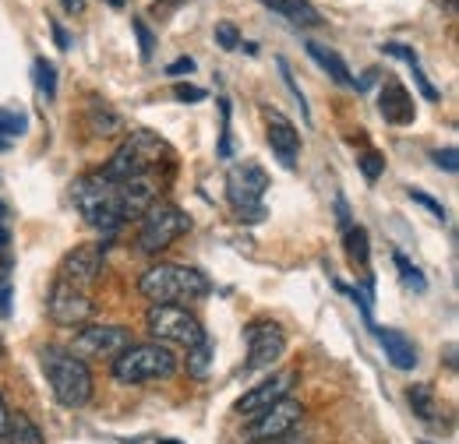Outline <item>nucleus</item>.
Listing matches in <instances>:
<instances>
[{
    "label": "nucleus",
    "instance_id": "obj_1",
    "mask_svg": "<svg viewBox=\"0 0 459 444\" xmlns=\"http://www.w3.org/2000/svg\"><path fill=\"white\" fill-rule=\"evenodd\" d=\"M138 293L149 303H195L202 296L212 293V282L205 272L191 269V265H173V261H160L152 265L145 276L138 278Z\"/></svg>",
    "mask_w": 459,
    "mask_h": 444
},
{
    "label": "nucleus",
    "instance_id": "obj_2",
    "mask_svg": "<svg viewBox=\"0 0 459 444\" xmlns=\"http://www.w3.org/2000/svg\"><path fill=\"white\" fill-rule=\"evenodd\" d=\"M39 363H43L47 385H50L54 398H57L64 409H82L92 398L89 363L82 356H74L67 346H47L39 353Z\"/></svg>",
    "mask_w": 459,
    "mask_h": 444
},
{
    "label": "nucleus",
    "instance_id": "obj_3",
    "mask_svg": "<svg viewBox=\"0 0 459 444\" xmlns=\"http://www.w3.org/2000/svg\"><path fill=\"white\" fill-rule=\"evenodd\" d=\"M170 156V145L152 134V131H131L124 138V145L110 156V163L103 166V176L124 184V180H134V176H152V169L160 166L163 159Z\"/></svg>",
    "mask_w": 459,
    "mask_h": 444
},
{
    "label": "nucleus",
    "instance_id": "obj_4",
    "mask_svg": "<svg viewBox=\"0 0 459 444\" xmlns=\"http://www.w3.org/2000/svg\"><path fill=\"white\" fill-rule=\"evenodd\" d=\"M71 201L78 209V216L89 222L92 229L114 233L124 222L120 216V198H117V184L107 180L103 173H85L71 184Z\"/></svg>",
    "mask_w": 459,
    "mask_h": 444
},
{
    "label": "nucleus",
    "instance_id": "obj_5",
    "mask_svg": "<svg viewBox=\"0 0 459 444\" xmlns=\"http://www.w3.org/2000/svg\"><path fill=\"white\" fill-rule=\"evenodd\" d=\"M173 371H177V356L163 342H131L114 360V378L120 385L167 381Z\"/></svg>",
    "mask_w": 459,
    "mask_h": 444
},
{
    "label": "nucleus",
    "instance_id": "obj_6",
    "mask_svg": "<svg viewBox=\"0 0 459 444\" xmlns=\"http://www.w3.org/2000/svg\"><path fill=\"white\" fill-rule=\"evenodd\" d=\"M265 191H269V173L258 163L244 159L227 169V198L240 222L255 226L265 219Z\"/></svg>",
    "mask_w": 459,
    "mask_h": 444
},
{
    "label": "nucleus",
    "instance_id": "obj_7",
    "mask_svg": "<svg viewBox=\"0 0 459 444\" xmlns=\"http://www.w3.org/2000/svg\"><path fill=\"white\" fill-rule=\"evenodd\" d=\"M145 325H149V335L156 342H163V346L191 349V346L209 338L205 329H202V321L187 307H180V303H152L149 314H145Z\"/></svg>",
    "mask_w": 459,
    "mask_h": 444
},
{
    "label": "nucleus",
    "instance_id": "obj_8",
    "mask_svg": "<svg viewBox=\"0 0 459 444\" xmlns=\"http://www.w3.org/2000/svg\"><path fill=\"white\" fill-rule=\"evenodd\" d=\"M187 229H191V219L184 216V209H177L173 201H152L138 226V247L142 254H160L177 243Z\"/></svg>",
    "mask_w": 459,
    "mask_h": 444
},
{
    "label": "nucleus",
    "instance_id": "obj_9",
    "mask_svg": "<svg viewBox=\"0 0 459 444\" xmlns=\"http://www.w3.org/2000/svg\"><path fill=\"white\" fill-rule=\"evenodd\" d=\"M47 314H50L54 325L82 329L96 314V300H92V293H85V289H78V286L57 278L50 286V296H47Z\"/></svg>",
    "mask_w": 459,
    "mask_h": 444
},
{
    "label": "nucleus",
    "instance_id": "obj_10",
    "mask_svg": "<svg viewBox=\"0 0 459 444\" xmlns=\"http://www.w3.org/2000/svg\"><path fill=\"white\" fill-rule=\"evenodd\" d=\"M300 420H304V406L287 395V398H280L276 406H269V409H262L258 416H251V423L244 427V438L251 444L276 441V438H287Z\"/></svg>",
    "mask_w": 459,
    "mask_h": 444
},
{
    "label": "nucleus",
    "instance_id": "obj_11",
    "mask_svg": "<svg viewBox=\"0 0 459 444\" xmlns=\"http://www.w3.org/2000/svg\"><path fill=\"white\" fill-rule=\"evenodd\" d=\"M127 346H131V332L124 325H85L74 335V346H67V349L82 360H110L114 363Z\"/></svg>",
    "mask_w": 459,
    "mask_h": 444
},
{
    "label": "nucleus",
    "instance_id": "obj_12",
    "mask_svg": "<svg viewBox=\"0 0 459 444\" xmlns=\"http://www.w3.org/2000/svg\"><path fill=\"white\" fill-rule=\"evenodd\" d=\"M247 338V371H269L287 353V335L273 318H258L244 329Z\"/></svg>",
    "mask_w": 459,
    "mask_h": 444
},
{
    "label": "nucleus",
    "instance_id": "obj_13",
    "mask_svg": "<svg viewBox=\"0 0 459 444\" xmlns=\"http://www.w3.org/2000/svg\"><path fill=\"white\" fill-rule=\"evenodd\" d=\"M293 385H297V371H276L269 381H262V385L244 391V395L237 398L233 413H240V416L251 420V416H258L262 409H269V406H276L280 398H287Z\"/></svg>",
    "mask_w": 459,
    "mask_h": 444
},
{
    "label": "nucleus",
    "instance_id": "obj_14",
    "mask_svg": "<svg viewBox=\"0 0 459 444\" xmlns=\"http://www.w3.org/2000/svg\"><path fill=\"white\" fill-rule=\"evenodd\" d=\"M100 272H103V251L96 243H82V247L67 251V258L60 261L57 278H64V282H71V286H78V289L89 293L92 282L100 278Z\"/></svg>",
    "mask_w": 459,
    "mask_h": 444
},
{
    "label": "nucleus",
    "instance_id": "obj_15",
    "mask_svg": "<svg viewBox=\"0 0 459 444\" xmlns=\"http://www.w3.org/2000/svg\"><path fill=\"white\" fill-rule=\"evenodd\" d=\"M378 113H382V120H385V124H393V127H406V124H413V120H417L413 96L406 92V85L396 81L393 74H385V81H382V92H378Z\"/></svg>",
    "mask_w": 459,
    "mask_h": 444
},
{
    "label": "nucleus",
    "instance_id": "obj_16",
    "mask_svg": "<svg viewBox=\"0 0 459 444\" xmlns=\"http://www.w3.org/2000/svg\"><path fill=\"white\" fill-rule=\"evenodd\" d=\"M117 198H120V216L124 219H142L145 209L152 201H160V187H156L152 176H134V180L117 184Z\"/></svg>",
    "mask_w": 459,
    "mask_h": 444
},
{
    "label": "nucleus",
    "instance_id": "obj_17",
    "mask_svg": "<svg viewBox=\"0 0 459 444\" xmlns=\"http://www.w3.org/2000/svg\"><path fill=\"white\" fill-rule=\"evenodd\" d=\"M269 149H273V156H276L287 169L297 166V156H300V134H297V127H293L280 110H269Z\"/></svg>",
    "mask_w": 459,
    "mask_h": 444
},
{
    "label": "nucleus",
    "instance_id": "obj_18",
    "mask_svg": "<svg viewBox=\"0 0 459 444\" xmlns=\"http://www.w3.org/2000/svg\"><path fill=\"white\" fill-rule=\"evenodd\" d=\"M378 342L385 349V360L396 367V371H413L417 367V346L396 329H378Z\"/></svg>",
    "mask_w": 459,
    "mask_h": 444
},
{
    "label": "nucleus",
    "instance_id": "obj_19",
    "mask_svg": "<svg viewBox=\"0 0 459 444\" xmlns=\"http://www.w3.org/2000/svg\"><path fill=\"white\" fill-rule=\"evenodd\" d=\"M262 4L269 11H276V14H283L290 25H297V29L322 25V14H318V7L311 0H262Z\"/></svg>",
    "mask_w": 459,
    "mask_h": 444
},
{
    "label": "nucleus",
    "instance_id": "obj_20",
    "mask_svg": "<svg viewBox=\"0 0 459 444\" xmlns=\"http://www.w3.org/2000/svg\"><path fill=\"white\" fill-rule=\"evenodd\" d=\"M389 56H400V60H406L410 64V71H413V81H417V89H420V96L428 99V103H438L442 99V92L428 81V74H424V67H420V56H417V50H410V47H403V43H385L382 47Z\"/></svg>",
    "mask_w": 459,
    "mask_h": 444
},
{
    "label": "nucleus",
    "instance_id": "obj_21",
    "mask_svg": "<svg viewBox=\"0 0 459 444\" xmlns=\"http://www.w3.org/2000/svg\"><path fill=\"white\" fill-rule=\"evenodd\" d=\"M307 54H311V60H315L336 85H353V74H350V67H346L343 56L336 54V50H329V47H322V43H307Z\"/></svg>",
    "mask_w": 459,
    "mask_h": 444
},
{
    "label": "nucleus",
    "instance_id": "obj_22",
    "mask_svg": "<svg viewBox=\"0 0 459 444\" xmlns=\"http://www.w3.org/2000/svg\"><path fill=\"white\" fill-rule=\"evenodd\" d=\"M0 444H43V431L32 423V416L11 413L7 416V427L0 434Z\"/></svg>",
    "mask_w": 459,
    "mask_h": 444
},
{
    "label": "nucleus",
    "instance_id": "obj_23",
    "mask_svg": "<svg viewBox=\"0 0 459 444\" xmlns=\"http://www.w3.org/2000/svg\"><path fill=\"white\" fill-rule=\"evenodd\" d=\"M346 240V258L360 269H368V258H371V247H368V229L364 226H346L343 229Z\"/></svg>",
    "mask_w": 459,
    "mask_h": 444
},
{
    "label": "nucleus",
    "instance_id": "obj_24",
    "mask_svg": "<svg viewBox=\"0 0 459 444\" xmlns=\"http://www.w3.org/2000/svg\"><path fill=\"white\" fill-rule=\"evenodd\" d=\"M184 367H187V374L191 378H209V367H212V342L205 338V342H198V346H191L187 349V360H184Z\"/></svg>",
    "mask_w": 459,
    "mask_h": 444
},
{
    "label": "nucleus",
    "instance_id": "obj_25",
    "mask_svg": "<svg viewBox=\"0 0 459 444\" xmlns=\"http://www.w3.org/2000/svg\"><path fill=\"white\" fill-rule=\"evenodd\" d=\"M120 116L110 113L107 107H89V131L96 134V138H110V134H120Z\"/></svg>",
    "mask_w": 459,
    "mask_h": 444
},
{
    "label": "nucleus",
    "instance_id": "obj_26",
    "mask_svg": "<svg viewBox=\"0 0 459 444\" xmlns=\"http://www.w3.org/2000/svg\"><path fill=\"white\" fill-rule=\"evenodd\" d=\"M29 131V116L22 110H11V107H0V138L11 145V141H18L22 134Z\"/></svg>",
    "mask_w": 459,
    "mask_h": 444
},
{
    "label": "nucleus",
    "instance_id": "obj_27",
    "mask_svg": "<svg viewBox=\"0 0 459 444\" xmlns=\"http://www.w3.org/2000/svg\"><path fill=\"white\" fill-rule=\"evenodd\" d=\"M32 74H36V89H39L47 99H54V96H57V67H54L47 56H36V60H32Z\"/></svg>",
    "mask_w": 459,
    "mask_h": 444
},
{
    "label": "nucleus",
    "instance_id": "obj_28",
    "mask_svg": "<svg viewBox=\"0 0 459 444\" xmlns=\"http://www.w3.org/2000/svg\"><path fill=\"white\" fill-rule=\"evenodd\" d=\"M406 398H410L413 413H417L424 423H431V420H435V395H431V388H428V385H413Z\"/></svg>",
    "mask_w": 459,
    "mask_h": 444
},
{
    "label": "nucleus",
    "instance_id": "obj_29",
    "mask_svg": "<svg viewBox=\"0 0 459 444\" xmlns=\"http://www.w3.org/2000/svg\"><path fill=\"white\" fill-rule=\"evenodd\" d=\"M393 261H396V269H400V276H403V286H410L413 293H424L428 289V278H424V272L417 269V265H410L406 258H403L400 251L393 254Z\"/></svg>",
    "mask_w": 459,
    "mask_h": 444
},
{
    "label": "nucleus",
    "instance_id": "obj_30",
    "mask_svg": "<svg viewBox=\"0 0 459 444\" xmlns=\"http://www.w3.org/2000/svg\"><path fill=\"white\" fill-rule=\"evenodd\" d=\"M276 67H280V74H283V85L290 89V96L297 99V107H300V113H304V120H311V110H307V99H304V92H300V85L293 81V71H290V64L283 60V56H276Z\"/></svg>",
    "mask_w": 459,
    "mask_h": 444
},
{
    "label": "nucleus",
    "instance_id": "obj_31",
    "mask_svg": "<svg viewBox=\"0 0 459 444\" xmlns=\"http://www.w3.org/2000/svg\"><path fill=\"white\" fill-rule=\"evenodd\" d=\"M131 29H134V36H138V47H142V60H152V54H156V39H152L149 25H145L142 18H131Z\"/></svg>",
    "mask_w": 459,
    "mask_h": 444
},
{
    "label": "nucleus",
    "instance_id": "obj_32",
    "mask_svg": "<svg viewBox=\"0 0 459 444\" xmlns=\"http://www.w3.org/2000/svg\"><path fill=\"white\" fill-rule=\"evenodd\" d=\"M357 163H360V173H364V176H368L371 184H375V180H378V176L385 173V159H382V156H378L375 149H368V152H364V156H360Z\"/></svg>",
    "mask_w": 459,
    "mask_h": 444
},
{
    "label": "nucleus",
    "instance_id": "obj_33",
    "mask_svg": "<svg viewBox=\"0 0 459 444\" xmlns=\"http://www.w3.org/2000/svg\"><path fill=\"white\" fill-rule=\"evenodd\" d=\"M216 43H220V50H237L240 47V32H237L233 21H216Z\"/></svg>",
    "mask_w": 459,
    "mask_h": 444
},
{
    "label": "nucleus",
    "instance_id": "obj_34",
    "mask_svg": "<svg viewBox=\"0 0 459 444\" xmlns=\"http://www.w3.org/2000/svg\"><path fill=\"white\" fill-rule=\"evenodd\" d=\"M173 99H177V103H202V99H205V89L187 85V81H177V85H173Z\"/></svg>",
    "mask_w": 459,
    "mask_h": 444
},
{
    "label": "nucleus",
    "instance_id": "obj_35",
    "mask_svg": "<svg viewBox=\"0 0 459 444\" xmlns=\"http://www.w3.org/2000/svg\"><path fill=\"white\" fill-rule=\"evenodd\" d=\"M220 113H223V134H220V156L230 159V99H220Z\"/></svg>",
    "mask_w": 459,
    "mask_h": 444
},
{
    "label": "nucleus",
    "instance_id": "obj_36",
    "mask_svg": "<svg viewBox=\"0 0 459 444\" xmlns=\"http://www.w3.org/2000/svg\"><path fill=\"white\" fill-rule=\"evenodd\" d=\"M410 198H413L417 205H424L428 212H435L438 219H446V209H442V205H438V201H435L431 194H424V191H417V187H410Z\"/></svg>",
    "mask_w": 459,
    "mask_h": 444
},
{
    "label": "nucleus",
    "instance_id": "obj_37",
    "mask_svg": "<svg viewBox=\"0 0 459 444\" xmlns=\"http://www.w3.org/2000/svg\"><path fill=\"white\" fill-rule=\"evenodd\" d=\"M431 159H435V166H442L446 173H456V149H438Z\"/></svg>",
    "mask_w": 459,
    "mask_h": 444
},
{
    "label": "nucleus",
    "instance_id": "obj_38",
    "mask_svg": "<svg viewBox=\"0 0 459 444\" xmlns=\"http://www.w3.org/2000/svg\"><path fill=\"white\" fill-rule=\"evenodd\" d=\"M195 71V60L191 56H180V60H173L170 67H167V74H191Z\"/></svg>",
    "mask_w": 459,
    "mask_h": 444
},
{
    "label": "nucleus",
    "instance_id": "obj_39",
    "mask_svg": "<svg viewBox=\"0 0 459 444\" xmlns=\"http://www.w3.org/2000/svg\"><path fill=\"white\" fill-rule=\"evenodd\" d=\"M50 29H54V39H57V47H60V50H67V47H71V39H67V32H64V25H60V21H54Z\"/></svg>",
    "mask_w": 459,
    "mask_h": 444
},
{
    "label": "nucleus",
    "instance_id": "obj_40",
    "mask_svg": "<svg viewBox=\"0 0 459 444\" xmlns=\"http://www.w3.org/2000/svg\"><path fill=\"white\" fill-rule=\"evenodd\" d=\"M60 4H64L67 14H82L85 11V0H60Z\"/></svg>",
    "mask_w": 459,
    "mask_h": 444
},
{
    "label": "nucleus",
    "instance_id": "obj_41",
    "mask_svg": "<svg viewBox=\"0 0 459 444\" xmlns=\"http://www.w3.org/2000/svg\"><path fill=\"white\" fill-rule=\"evenodd\" d=\"M7 240H11V229L7 222H0V251H7Z\"/></svg>",
    "mask_w": 459,
    "mask_h": 444
},
{
    "label": "nucleus",
    "instance_id": "obj_42",
    "mask_svg": "<svg viewBox=\"0 0 459 444\" xmlns=\"http://www.w3.org/2000/svg\"><path fill=\"white\" fill-rule=\"evenodd\" d=\"M7 416H11V413H7V402H4V395H0V434H4V427H7Z\"/></svg>",
    "mask_w": 459,
    "mask_h": 444
},
{
    "label": "nucleus",
    "instance_id": "obj_43",
    "mask_svg": "<svg viewBox=\"0 0 459 444\" xmlns=\"http://www.w3.org/2000/svg\"><path fill=\"white\" fill-rule=\"evenodd\" d=\"M107 4H110L114 11H120V7H124V0H107Z\"/></svg>",
    "mask_w": 459,
    "mask_h": 444
},
{
    "label": "nucleus",
    "instance_id": "obj_44",
    "mask_svg": "<svg viewBox=\"0 0 459 444\" xmlns=\"http://www.w3.org/2000/svg\"><path fill=\"white\" fill-rule=\"evenodd\" d=\"M4 149H11V145H7V141H4V138H0V152H4Z\"/></svg>",
    "mask_w": 459,
    "mask_h": 444
},
{
    "label": "nucleus",
    "instance_id": "obj_45",
    "mask_svg": "<svg viewBox=\"0 0 459 444\" xmlns=\"http://www.w3.org/2000/svg\"><path fill=\"white\" fill-rule=\"evenodd\" d=\"M446 4H449V7H456V0H446Z\"/></svg>",
    "mask_w": 459,
    "mask_h": 444
},
{
    "label": "nucleus",
    "instance_id": "obj_46",
    "mask_svg": "<svg viewBox=\"0 0 459 444\" xmlns=\"http://www.w3.org/2000/svg\"><path fill=\"white\" fill-rule=\"evenodd\" d=\"M424 444H431V441H424Z\"/></svg>",
    "mask_w": 459,
    "mask_h": 444
}]
</instances>
